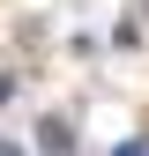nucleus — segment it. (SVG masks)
Returning a JSON list of instances; mask_svg holds the SVG:
<instances>
[{
    "mask_svg": "<svg viewBox=\"0 0 149 156\" xmlns=\"http://www.w3.org/2000/svg\"><path fill=\"white\" fill-rule=\"evenodd\" d=\"M0 97H8V74H0Z\"/></svg>",
    "mask_w": 149,
    "mask_h": 156,
    "instance_id": "nucleus-1",
    "label": "nucleus"
},
{
    "mask_svg": "<svg viewBox=\"0 0 149 156\" xmlns=\"http://www.w3.org/2000/svg\"><path fill=\"white\" fill-rule=\"evenodd\" d=\"M8 156H15V149H8Z\"/></svg>",
    "mask_w": 149,
    "mask_h": 156,
    "instance_id": "nucleus-2",
    "label": "nucleus"
}]
</instances>
